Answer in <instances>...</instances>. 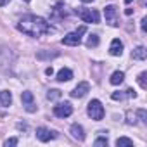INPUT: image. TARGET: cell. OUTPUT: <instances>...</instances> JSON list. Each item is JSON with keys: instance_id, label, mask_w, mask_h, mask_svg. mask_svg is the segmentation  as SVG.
Masks as SVG:
<instances>
[{"instance_id": "obj_1", "label": "cell", "mask_w": 147, "mask_h": 147, "mask_svg": "<svg viewBox=\"0 0 147 147\" xmlns=\"http://www.w3.org/2000/svg\"><path fill=\"white\" fill-rule=\"evenodd\" d=\"M19 31H23L24 35L28 36H42V35H49L54 31V28L40 16H33V14H28L24 16L19 24H18Z\"/></svg>"}, {"instance_id": "obj_2", "label": "cell", "mask_w": 147, "mask_h": 147, "mask_svg": "<svg viewBox=\"0 0 147 147\" xmlns=\"http://www.w3.org/2000/svg\"><path fill=\"white\" fill-rule=\"evenodd\" d=\"M87 31V26L83 24V26H80L76 31H71V33H67L64 38H62V43L64 45H71V47H75V45H80L82 43V35Z\"/></svg>"}, {"instance_id": "obj_3", "label": "cell", "mask_w": 147, "mask_h": 147, "mask_svg": "<svg viewBox=\"0 0 147 147\" xmlns=\"http://www.w3.org/2000/svg\"><path fill=\"white\" fill-rule=\"evenodd\" d=\"M87 111H88V116L92 119H95V121H100L104 118V107H102L100 100H97V99H94V100L88 102V109Z\"/></svg>"}, {"instance_id": "obj_4", "label": "cell", "mask_w": 147, "mask_h": 147, "mask_svg": "<svg viewBox=\"0 0 147 147\" xmlns=\"http://www.w3.org/2000/svg\"><path fill=\"white\" fill-rule=\"evenodd\" d=\"M76 14L82 18L83 23H94V24L99 23V12L94 9H80V11L76 9Z\"/></svg>"}, {"instance_id": "obj_5", "label": "cell", "mask_w": 147, "mask_h": 147, "mask_svg": "<svg viewBox=\"0 0 147 147\" xmlns=\"http://www.w3.org/2000/svg\"><path fill=\"white\" fill-rule=\"evenodd\" d=\"M71 113H73V106L69 102H61V104L54 106V114L57 118H67V116H71Z\"/></svg>"}, {"instance_id": "obj_6", "label": "cell", "mask_w": 147, "mask_h": 147, "mask_svg": "<svg viewBox=\"0 0 147 147\" xmlns=\"http://www.w3.org/2000/svg\"><path fill=\"white\" fill-rule=\"evenodd\" d=\"M104 16H106V21L111 24V26H118V11H116V7L114 5H107L106 9H104Z\"/></svg>"}, {"instance_id": "obj_7", "label": "cell", "mask_w": 147, "mask_h": 147, "mask_svg": "<svg viewBox=\"0 0 147 147\" xmlns=\"http://www.w3.org/2000/svg\"><path fill=\"white\" fill-rule=\"evenodd\" d=\"M88 92H90V85H88L87 82H82V83H78L75 88H73L71 97H75V99H82V97H85Z\"/></svg>"}, {"instance_id": "obj_8", "label": "cell", "mask_w": 147, "mask_h": 147, "mask_svg": "<svg viewBox=\"0 0 147 147\" xmlns=\"http://www.w3.org/2000/svg\"><path fill=\"white\" fill-rule=\"evenodd\" d=\"M21 100H23V106L28 113H33L36 107H35V102H33V94L31 92H23L21 94Z\"/></svg>"}, {"instance_id": "obj_9", "label": "cell", "mask_w": 147, "mask_h": 147, "mask_svg": "<svg viewBox=\"0 0 147 147\" xmlns=\"http://www.w3.org/2000/svg\"><path fill=\"white\" fill-rule=\"evenodd\" d=\"M36 137H38V140H42V142H49V140L55 138L57 133H55V131H50L49 128L40 126V128H36Z\"/></svg>"}, {"instance_id": "obj_10", "label": "cell", "mask_w": 147, "mask_h": 147, "mask_svg": "<svg viewBox=\"0 0 147 147\" xmlns=\"http://www.w3.org/2000/svg\"><path fill=\"white\" fill-rule=\"evenodd\" d=\"M109 52H111V55H121V54H123V42H121L119 38H114V40L111 42Z\"/></svg>"}, {"instance_id": "obj_11", "label": "cell", "mask_w": 147, "mask_h": 147, "mask_svg": "<svg viewBox=\"0 0 147 147\" xmlns=\"http://www.w3.org/2000/svg\"><path fill=\"white\" fill-rule=\"evenodd\" d=\"M71 133H73V137H75L76 140H83V138H85V133H83V126H82V125H78V123L71 125Z\"/></svg>"}, {"instance_id": "obj_12", "label": "cell", "mask_w": 147, "mask_h": 147, "mask_svg": "<svg viewBox=\"0 0 147 147\" xmlns=\"http://www.w3.org/2000/svg\"><path fill=\"white\" fill-rule=\"evenodd\" d=\"M71 78H73V71L67 69V67H62L57 73V82H69Z\"/></svg>"}, {"instance_id": "obj_13", "label": "cell", "mask_w": 147, "mask_h": 147, "mask_svg": "<svg viewBox=\"0 0 147 147\" xmlns=\"http://www.w3.org/2000/svg\"><path fill=\"white\" fill-rule=\"evenodd\" d=\"M131 57L137 59V61H144V59L147 57V50H145V47H137V49L131 52Z\"/></svg>"}, {"instance_id": "obj_14", "label": "cell", "mask_w": 147, "mask_h": 147, "mask_svg": "<svg viewBox=\"0 0 147 147\" xmlns=\"http://www.w3.org/2000/svg\"><path fill=\"white\" fill-rule=\"evenodd\" d=\"M123 80H125V73L123 71H114L111 75V83L113 85H119V83H123Z\"/></svg>"}, {"instance_id": "obj_15", "label": "cell", "mask_w": 147, "mask_h": 147, "mask_svg": "<svg viewBox=\"0 0 147 147\" xmlns=\"http://www.w3.org/2000/svg\"><path fill=\"white\" fill-rule=\"evenodd\" d=\"M0 102H2L4 106H11L12 102V95L9 90H0Z\"/></svg>"}, {"instance_id": "obj_16", "label": "cell", "mask_w": 147, "mask_h": 147, "mask_svg": "<svg viewBox=\"0 0 147 147\" xmlns=\"http://www.w3.org/2000/svg\"><path fill=\"white\" fill-rule=\"evenodd\" d=\"M64 16H66V7H64L62 4H57L55 9H52V18H59V19H62Z\"/></svg>"}, {"instance_id": "obj_17", "label": "cell", "mask_w": 147, "mask_h": 147, "mask_svg": "<svg viewBox=\"0 0 147 147\" xmlns=\"http://www.w3.org/2000/svg\"><path fill=\"white\" fill-rule=\"evenodd\" d=\"M116 145H118V147H123V145H128V147H130V145H133V140H131V138H126V137H119V138L116 140Z\"/></svg>"}, {"instance_id": "obj_18", "label": "cell", "mask_w": 147, "mask_h": 147, "mask_svg": "<svg viewBox=\"0 0 147 147\" xmlns=\"http://www.w3.org/2000/svg\"><path fill=\"white\" fill-rule=\"evenodd\" d=\"M99 45V36L97 35H90L87 40V47H97Z\"/></svg>"}, {"instance_id": "obj_19", "label": "cell", "mask_w": 147, "mask_h": 147, "mask_svg": "<svg viewBox=\"0 0 147 147\" xmlns=\"http://www.w3.org/2000/svg\"><path fill=\"white\" fill-rule=\"evenodd\" d=\"M62 94H61V90H49V94H47V99H50V100H57L59 97H61Z\"/></svg>"}, {"instance_id": "obj_20", "label": "cell", "mask_w": 147, "mask_h": 147, "mask_svg": "<svg viewBox=\"0 0 147 147\" xmlns=\"http://www.w3.org/2000/svg\"><path fill=\"white\" fill-rule=\"evenodd\" d=\"M145 73H140V76H138V83H140V87L142 88H147V83H145Z\"/></svg>"}, {"instance_id": "obj_21", "label": "cell", "mask_w": 147, "mask_h": 147, "mask_svg": "<svg viewBox=\"0 0 147 147\" xmlns=\"http://www.w3.org/2000/svg\"><path fill=\"white\" fill-rule=\"evenodd\" d=\"M111 99H113V100H121V99H125V94H123V92H114V94L111 95Z\"/></svg>"}, {"instance_id": "obj_22", "label": "cell", "mask_w": 147, "mask_h": 147, "mask_svg": "<svg viewBox=\"0 0 147 147\" xmlns=\"http://www.w3.org/2000/svg\"><path fill=\"white\" fill-rule=\"evenodd\" d=\"M95 145L99 147V145H107V138H97L95 140Z\"/></svg>"}, {"instance_id": "obj_23", "label": "cell", "mask_w": 147, "mask_h": 147, "mask_svg": "<svg viewBox=\"0 0 147 147\" xmlns=\"http://www.w3.org/2000/svg\"><path fill=\"white\" fill-rule=\"evenodd\" d=\"M18 144V138H9V140H5V147H9V145H16Z\"/></svg>"}, {"instance_id": "obj_24", "label": "cell", "mask_w": 147, "mask_h": 147, "mask_svg": "<svg viewBox=\"0 0 147 147\" xmlns=\"http://www.w3.org/2000/svg\"><path fill=\"white\" fill-rule=\"evenodd\" d=\"M126 95H128V97H137L135 90H131V88H128V90H126Z\"/></svg>"}, {"instance_id": "obj_25", "label": "cell", "mask_w": 147, "mask_h": 147, "mask_svg": "<svg viewBox=\"0 0 147 147\" xmlns=\"http://www.w3.org/2000/svg\"><path fill=\"white\" fill-rule=\"evenodd\" d=\"M45 75L52 76V75H54V69H52V67H47V69H45Z\"/></svg>"}, {"instance_id": "obj_26", "label": "cell", "mask_w": 147, "mask_h": 147, "mask_svg": "<svg viewBox=\"0 0 147 147\" xmlns=\"http://www.w3.org/2000/svg\"><path fill=\"white\" fill-rule=\"evenodd\" d=\"M145 23H147V19L144 18V19H142V33H145Z\"/></svg>"}, {"instance_id": "obj_27", "label": "cell", "mask_w": 147, "mask_h": 147, "mask_svg": "<svg viewBox=\"0 0 147 147\" xmlns=\"http://www.w3.org/2000/svg\"><path fill=\"white\" fill-rule=\"evenodd\" d=\"M11 2V0H0V7H4V5H7Z\"/></svg>"}, {"instance_id": "obj_28", "label": "cell", "mask_w": 147, "mask_h": 147, "mask_svg": "<svg viewBox=\"0 0 147 147\" xmlns=\"http://www.w3.org/2000/svg\"><path fill=\"white\" fill-rule=\"evenodd\" d=\"M82 2L83 4H88V2H94V0H82Z\"/></svg>"}, {"instance_id": "obj_29", "label": "cell", "mask_w": 147, "mask_h": 147, "mask_svg": "<svg viewBox=\"0 0 147 147\" xmlns=\"http://www.w3.org/2000/svg\"><path fill=\"white\" fill-rule=\"evenodd\" d=\"M125 2H126V4H130V2H133V0H125Z\"/></svg>"}, {"instance_id": "obj_30", "label": "cell", "mask_w": 147, "mask_h": 147, "mask_svg": "<svg viewBox=\"0 0 147 147\" xmlns=\"http://www.w3.org/2000/svg\"><path fill=\"white\" fill-rule=\"evenodd\" d=\"M24 2H30V0H24Z\"/></svg>"}]
</instances>
